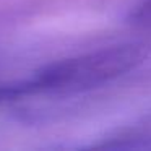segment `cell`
<instances>
[{
  "label": "cell",
  "instance_id": "3957f363",
  "mask_svg": "<svg viewBox=\"0 0 151 151\" xmlns=\"http://www.w3.org/2000/svg\"><path fill=\"white\" fill-rule=\"evenodd\" d=\"M128 21L133 26L151 29V0H141L137 7L132 8L128 13Z\"/></svg>",
  "mask_w": 151,
  "mask_h": 151
},
{
  "label": "cell",
  "instance_id": "7a4b0ae2",
  "mask_svg": "<svg viewBox=\"0 0 151 151\" xmlns=\"http://www.w3.org/2000/svg\"><path fill=\"white\" fill-rule=\"evenodd\" d=\"M24 96H31V89L26 80L17 83H7V85H0V104L5 102L17 101Z\"/></svg>",
  "mask_w": 151,
  "mask_h": 151
},
{
  "label": "cell",
  "instance_id": "6da1fadb",
  "mask_svg": "<svg viewBox=\"0 0 151 151\" xmlns=\"http://www.w3.org/2000/svg\"><path fill=\"white\" fill-rule=\"evenodd\" d=\"M148 46L125 42L57 60L39 68L28 85L33 94H75L111 83L146 60Z\"/></svg>",
  "mask_w": 151,
  "mask_h": 151
}]
</instances>
